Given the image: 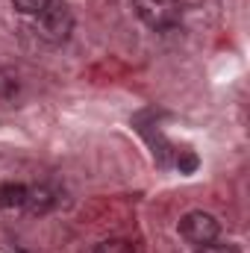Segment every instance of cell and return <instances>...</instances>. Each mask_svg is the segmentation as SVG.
I'll return each instance as SVG.
<instances>
[{
  "mask_svg": "<svg viewBox=\"0 0 250 253\" xmlns=\"http://www.w3.org/2000/svg\"><path fill=\"white\" fill-rule=\"evenodd\" d=\"M135 15L150 30H171L183 18V0H135Z\"/></svg>",
  "mask_w": 250,
  "mask_h": 253,
  "instance_id": "cell-1",
  "label": "cell"
},
{
  "mask_svg": "<svg viewBox=\"0 0 250 253\" xmlns=\"http://www.w3.org/2000/svg\"><path fill=\"white\" fill-rule=\"evenodd\" d=\"M15 94H18V77L0 68V100H12Z\"/></svg>",
  "mask_w": 250,
  "mask_h": 253,
  "instance_id": "cell-6",
  "label": "cell"
},
{
  "mask_svg": "<svg viewBox=\"0 0 250 253\" xmlns=\"http://www.w3.org/2000/svg\"><path fill=\"white\" fill-rule=\"evenodd\" d=\"M27 200L24 183H0V209H18Z\"/></svg>",
  "mask_w": 250,
  "mask_h": 253,
  "instance_id": "cell-5",
  "label": "cell"
},
{
  "mask_svg": "<svg viewBox=\"0 0 250 253\" xmlns=\"http://www.w3.org/2000/svg\"><path fill=\"white\" fill-rule=\"evenodd\" d=\"M177 168H180V174H194V171H197V156L188 153V150H183V153L177 156Z\"/></svg>",
  "mask_w": 250,
  "mask_h": 253,
  "instance_id": "cell-9",
  "label": "cell"
},
{
  "mask_svg": "<svg viewBox=\"0 0 250 253\" xmlns=\"http://www.w3.org/2000/svg\"><path fill=\"white\" fill-rule=\"evenodd\" d=\"M218 233H221L218 218H215V215H209V212H203V209L186 212V215L180 218V236L186 239L188 245H194V248H203V245L215 242V239H218Z\"/></svg>",
  "mask_w": 250,
  "mask_h": 253,
  "instance_id": "cell-3",
  "label": "cell"
},
{
  "mask_svg": "<svg viewBox=\"0 0 250 253\" xmlns=\"http://www.w3.org/2000/svg\"><path fill=\"white\" fill-rule=\"evenodd\" d=\"M197 253H239L236 245H221V242H209L203 248H197Z\"/></svg>",
  "mask_w": 250,
  "mask_h": 253,
  "instance_id": "cell-10",
  "label": "cell"
},
{
  "mask_svg": "<svg viewBox=\"0 0 250 253\" xmlns=\"http://www.w3.org/2000/svg\"><path fill=\"white\" fill-rule=\"evenodd\" d=\"M12 3H15V9L21 15H33V18H39L50 6V0H12Z\"/></svg>",
  "mask_w": 250,
  "mask_h": 253,
  "instance_id": "cell-7",
  "label": "cell"
},
{
  "mask_svg": "<svg viewBox=\"0 0 250 253\" xmlns=\"http://www.w3.org/2000/svg\"><path fill=\"white\" fill-rule=\"evenodd\" d=\"M74 30V15L65 0H50V6L39 15V36L50 44H62Z\"/></svg>",
  "mask_w": 250,
  "mask_h": 253,
  "instance_id": "cell-2",
  "label": "cell"
},
{
  "mask_svg": "<svg viewBox=\"0 0 250 253\" xmlns=\"http://www.w3.org/2000/svg\"><path fill=\"white\" fill-rule=\"evenodd\" d=\"M24 206L33 215H44V212H50L56 206V194H53V189H47V186H33V189H27Z\"/></svg>",
  "mask_w": 250,
  "mask_h": 253,
  "instance_id": "cell-4",
  "label": "cell"
},
{
  "mask_svg": "<svg viewBox=\"0 0 250 253\" xmlns=\"http://www.w3.org/2000/svg\"><path fill=\"white\" fill-rule=\"evenodd\" d=\"M94 253H135L132 251V245L124 242V239H106V242H100Z\"/></svg>",
  "mask_w": 250,
  "mask_h": 253,
  "instance_id": "cell-8",
  "label": "cell"
}]
</instances>
